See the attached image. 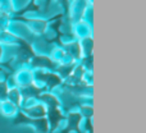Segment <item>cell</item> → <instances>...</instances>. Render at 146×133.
Wrapping results in <instances>:
<instances>
[{"label": "cell", "mask_w": 146, "mask_h": 133, "mask_svg": "<svg viewBox=\"0 0 146 133\" xmlns=\"http://www.w3.org/2000/svg\"><path fill=\"white\" fill-rule=\"evenodd\" d=\"M14 124H27V126L32 127L37 133H49L48 120H45L44 118H37V119L28 118V116H26L22 111L18 113V116L14 120Z\"/></svg>", "instance_id": "cell-1"}, {"label": "cell", "mask_w": 146, "mask_h": 133, "mask_svg": "<svg viewBox=\"0 0 146 133\" xmlns=\"http://www.w3.org/2000/svg\"><path fill=\"white\" fill-rule=\"evenodd\" d=\"M82 119V116L77 113H71L68 118V123H67L66 129H63V133H69V132H76L81 133L80 131V122Z\"/></svg>", "instance_id": "cell-2"}]
</instances>
